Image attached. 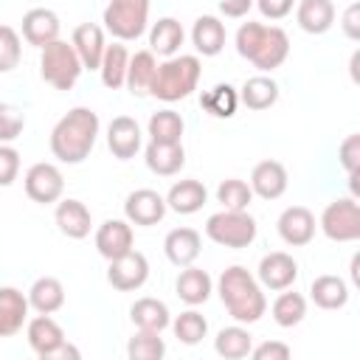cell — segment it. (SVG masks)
<instances>
[{
  "mask_svg": "<svg viewBox=\"0 0 360 360\" xmlns=\"http://www.w3.org/2000/svg\"><path fill=\"white\" fill-rule=\"evenodd\" d=\"M250 6H253V0H219V11L225 17H233V20L245 17L250 11Z\"/></svg>",
  "mask_w": 360,
  "mask_h": 360,
  "instance_id": "cell-49",
  "label": "cell"
},
{
  "mask_svg": "<svg viewBox=\"0 0 360 360\" xmlns=\"http://www.w3.org/2000/svg\"><path fill=\"white\" fill-rule=\"evenodd\" d=\"M20 172V152L8 143H0V186H11Z\"/></svg>",
  "mask_w": 360,
  "mask_h": 360,
  "instance_id": "cell-44",
  "label": "cell"
},
{
  "mask_svg": "<svg viewBox=\"0 0 360 360\" xmlns=\"http://www.w3.org/2000/svg\"><path fill=\"white\" fill-rule=\"evenodd\" d=\"M25 129V115L22 110H17L14 104H3L0 101V143H11L22 135Z\"/></svg>",
  "mask_w": 360,
  "mask_h": 360,
  "instance_id": "cell-43",
  "label": "cell"
},
{
  "mask_svg": "<svg viewBox=\"0 0 360 360\" xmlns=\"http://www.w3.org/2000/svg\"><path fill=\"white\" fill-rule=\"evenodd\" d=\"M22 39L34 48H45L59 39V17L51 8H31L22 14Z\"/></svg>",
  "mask_w": 360,
  "mask_h": 360,
  "instance_id": "cell-19",
  "label": "cell"
},
{
  "mask_svg": "<svg viewBox=\"0 0 360 360\" xmlns=\"http://www.w3.org/2000/svg\"><path fill=\"white\" fill-rule=\"evenodd\" d=\"M107 146L118 160H129L135 158V152L141 149V127L135 118L129 115H115L107 127Z\"/></svg>",
  "mask_w": 360,
  "mask_h": 360,
  "instance_id": "cell-16",
  "label": "cell"
},
{
  "mask_svg": "<svg viewBox=\"0 0 360 360\" xmlns=\"http://www.w3.org/2000/svg\"><path fill=\"white\" fill-rule=\"evenodd\" d=\"M217 200L222 202V208L228 211H248V202L253 200V191L245 180H236V177H228L219 183L217 188Z\"/></svg>",
  "mask_w": 360,
  "mask_h": 360,
  "instance_id": "cell-41",
  "label": "cell"
},
{
  "mask_svg": "<svg viewBox=\"0 0 360 360\" xmlns=\"http://www.w3.org/2000/svg\"><path fill=\"white\" fill-rule=\"evenodd\" d=\"M143 160L149 166V172L160 174V177H172L183 169L186 163V152H183V143H160V141H149L146 152H143Z\"/></svg>",
  "mask_w": 360,
  "mask_h": 360,
  "instance_id": "cell-23",
  "label": "cell"
},
{
  "mask_svg": "<svg viewBox=\"0 0 360 360\" xmlns=\"http://www.w3.org/2000/svg\"><path fill=\"white\" fill-rule=\"evenodd\" d=\"M98 138V115L90 107H73L51 129V152L62 163H82L90 158Z\"/></svg>",
  "mask_w": 360,
  "mask_h": 360,
  "instance_id": "cell-1",
  "label": "cell"
},
{
  "mask_svg": "<svg viewBox=\"0 0 360 360\" xmlns=\"http://www.w3.org/2000/svg\"><path fill=\"white\" fill-rule=\"evenodd\" d=\"M338 158H340V166L349 172V177L357 174V169H360V135H357V132L349 135V138L340 143Z\"/></svg>",
  "mask_w": 360,
  "mask_h": 360,
  "instance_id": "cell-45",
  "label": "cell"
},
{
  "mask_svg": "<svg viewBox=\"0 0 360 360\" xmlns=\"http://www.w3.org/2000/svg\"><path fill=\"white\" fill-rule=\"evenodd\" d=\"M127 354H129V360H160L166 354V343H163L160 332L138 329L127 343Z\"/></svg>",
  "mask_w": 360,
  "mask_h": 360,
  "instance_id": "cell-39",
  "label": "cell"
},
{
  "mask_svg": "<svg viewBox=\"0 0 360 360\" xmlns=\"http://www.w3.org/2000/svg\"><path fill=\"white\" fill-rule=\"evenodd\" d=\"M307 315V298L301 292H281L276 301H273V321L284 329L290 326H298Z\"/></svg>",
  "mask_w": 360,
  "mask_h": 360,
  "instance_id": "cell-38",
  "label": "cell"
},
{
  "mask_svg": "<svg viewBox=\"0 0 360 360\" xmlns=\"http://www.w3.org/2000/svg\"><path fill=\"white\" fill-rule=\"evenodd\" d=\"M155 70H158V59H155L152 51H138L135 56H129V65H127V82H124L127 90H129L135 98L149 96Z\"/></svg>",
  "mask_w": 360,
  "mask_h": 360,
  "instance_id": "cell-25",
  "label": "cell"
},
{
  "mask_svg": "<svg viewBox=\"0 0 360 360\" xmlns=\"http://www.w3.org/2000/svg\"><path fill=\"white\" fill-rule=\"evenodd\" d=\"M22 56V42L20 34L11 25H0V73H8L20 65Z\"/></svg>",
  "mask_w": 360,
  "mask_h": 360,
  "instance_id": "cell-42",
  "label": "cell"
},
{
  "mask_svg": "<svg viewBox=\"0 0 360 360\" xmlns=\"http://www.w3.org/2000/svg\"><path fill=\"white\" fill-rule=\"evenodd\" d=\"M191 42H194L197 53L217 56L225 48V22H219V17H214V14L197 17L194 28H191Z\"/></svg>",
  "mask_w": 360,
  "mask_h": 360,
  "instance_id": "cell-24",
  "label": "cell"
},
{
  "mask_svg": "<svg viewBox=\"0 0 360 360\" xmlns=\"http://www.w3.org/2000/svg\"><path fill=\"white\" fill-rule=\"evenodd\" d=\"M124 214H127V222L132 225H143V228L158 225L166 217V197H160L152 188H138L127 197Z\"/></svg>",
  "mask_w": 360,
  "mask_h": 360,
  "instance_id": "cell-12",
  "label": "cell"
},
{
  "mask_svg": "<svg viewBox=\"0 0 360 360\" xmlns=\"http://www.w3.org/2000/svg\"><path fill=\"white\" fill-rule=\"evenodd\" d=\"M214 349L219 357L225 360H242L250 354L253 349V335L245 329V326H225L217 332L214 338Z\"/></svg>",
  "mask_w": 360,
  "mask_h": 360,
  "instance_id": "cell-35",
  "label": "cell"
},
{
  "mask_svg": "<svg viewBox=\"0 0 360 360\" xmlns=\"http://www.w3.org/2000/svg\"><path fill=\"white\" fill-rule=\"evenodd\" d=\"M295 278H298V264H295V259L290 253L276 250V253L262 256V262H259V284L262 287L278 292V290L292 287Z\"/></svg>",
  "mask_w": 360,
  "mask_h": 360,
  "instance_id": "cell-14",
  "label": "cell"
},
{
  "mask_svg": "<svg viewBox=\"0 0 360 360\" xmlns=\"http://www.w3.org/2000/svg\"><path fill=\"white\" fill-rule=\"evenodd\" d=\"M343 31L349 39H360V3H352L343 11Z\"/></svg>",
  "mask_w": 360,
  "mask_h": 360,
  "instance_id": "cell-48",
  "label": "cell"
},
{
  "mask_svg": "<svg viewBox=\"0 0 360 360\" xmlns=\"http://www.w3.org/2000/svg\"><path fill=\"white\" fill-rule=\"evenodd\" d=\"M217 290H219V298H222L228 315L236 323H256L267 309V298H264L259 281L242 264L225 267L217 281Z\"/></svg>",
  "mask_w": 360,
  "mask_h": 360,
  "instance_id": "cell-2",
  "label": "cell"
},
{
  "mask_svg": "<svg viewBox=\"0 0 360 360\" xmlns=\"http://www.w3.org/2000/svg\"><path fill=\"white\" fill-rule=\"evenodd\" d=\"M65 191V177L53 163H34L25 172V194L39 202V205H51L62 197Z\"/></svg>",
  "mask_w": 360,
  "mask_h": 360,
  "instance_id": "cell-11",
  "label": "cell"
},
{
  "mask_svg": "<svg viewBox=\"0 0 360 360\" xmlns=\"http://www.w3.org/2000/svg\"><path fill=\"white\" fill-rule=\"evenodd\" d=\"M239 101L248 110H267L278 101V84L270 76H250L239 90Z\"/></svg>",
  "mask_w": 360,
  "mask_h": 360,
  "instance_id": "cell-34",
  "label": "cell"
},
{
  "mask_svg": "<svg viewBox=\"0 0 360 360\" xmlns=\"http://www.w3.org/2000/svg\"><path fill=\"white\" fill-rule=\"evenodd\" d=\"M200 248H202V242H200V233L194 228H174L163 239L166 259L177 267H188L200 256Z\"/></svg>",
  "mask_w": 360,
  "mask_h": 360,
  "instance_id": "cell-22",
  "label": "cell"
},
{
  "mask_svg": "<svg viewBox=\"0 0 360 360\" xmlns=\"http://www.w3.org/2000/svg\"><path fill=\"white\" fill-rule=\"evenodd\" d=\"M200 59L194 53H180V56H169L166 62L158 65L155 70V79H152V87H149V96L160 98V101H180L186 96H191L197 90V82H200Z\"/></svg>",
  "mask_w": 360,
  "mask_h": 360,
  "instance_id": "cell-4",
  "label": "cell"
},
{
  "mask_svg": "<svg viewBox=\"0 0 360 360\" xmlns=\"http://www.w3.org/2000/svg\"><path fill=\"white\" fill-rule=\"evenodd\" d=\"M250 354H253V360H287L292 352L281 340H264L256 349H250Z\"/></svg>",
  "mask_w": 360,
  "mask_h": 360,
  "instance_id": "cell-46",
  "label": "cell"
},
{
  "mask_svg": "<svg viewBox=\"0 0 360 360\" xmlns=\"http://www.w3.org/2000/svg\"><path fill=\"white\" fill-rule=\"evenodd\" d=\"M82 62L73 51L70 42L65 39H53L42 48V56H39V73L42 79L56 87V90H70L76 82H79V73H82Z\"/></svg>",
  "mask_w": 360,
  "mask_h": 360,
  "instance_id": "cell-5",
  "label": "cell"
},
{
  "mask_svg": "<svg viewBox=\"0 0 360 360\" xmlns=\"http://www.w3.org/2000/svg\"><path fill=\"white\" fill-rule=\"evenodd\" d=\"M96 250L112 262L132 250V225L124 219H104L96 231Z\"/></svg>",
  "mask_w": 360,
  "mask_h": 360,
  "instance_id": "cell-15",
  "label": "cell"
},
{
  "mask_svg": "<svg viewBox=\"0 0 360 360\" xmlns=\"http://www.w3.org/2000/svg\"><path fill=\"white\" fill-rule=\"evenodd\" d=\"M70 45H73V51H76L82 68H87V70H98L107 42H104V31H101L96 22H82V25H76Z\"/></svg>",
  "mask_w": 360,
  "mask_h": 360,
  "instance_id": "cell-17",
  "label": "cell"
},
{
  "mask_svg": "<svg viewBox=\"0 0 360 360\" xmlns=\"http://www.w3.org/2000/svg\"><path fill=\"white\" fill-rule=\"evenodd\" d=\"M149 278V262L141 250H129L118 259L110 262L107 267V281L112 284V290L118 292H132V290H141Z\"/></svg>",
  "mask_w": 360,
  "mask_h": 360,
  "instance_id": "cell-10",
  "label": "cell"
},
{
  "mask_svg": "<svg viewBox=\"0 0 360 360\" xmlns=\"http://www.w3.org/2000/svg\"><path fill=\"white\" fill-rule=\"evenodd\" d=\"M236 51L259 70H276L290 56V37L278 25L242 22L236 31Z\"/></svg>",
  "mask_w": 360,
  "mask_h": 360,
  "instance_id": "cell-3",
  "label": "cell"
},
{
  "mask_svg": "<svg viewBox=\"0 0 360 360\" xmlns=\"http://www.w3.org/2000/svg\"><path fill=\"white\" fill-rule=\"evenodd\" d=\"M250 191L262 200H278L287 191V169L278 160H262L250 172Z\"/></svg>",
  "mask_w": 360,
  "mask_h": 360,
  "instance_id": "cell-20",
  "label": "cell"
},
{
  "mask_svg": "<svg viewBox=\"0 0 360 360\" xmlns=\"http://www.w3.org/2000/svg\"><path fill=\"white\" fill-rule=\"evenodd\" d=\"M208 200V191L200 180H180L166 194V208L174 214H197Z\"/></svg>",
  "mask_w": 360,
  "mask_h": 360,
  "instance_id": "cell-26",
  "label": "cell"
},
{
  "mask_svg": "<svg viewBox=\"0 0 360 360\" xmlns=\"http://www.w3.org/2000/svg\"><path fill=\"white\" fill-rule=\"evenodd\" d=\"M276 228H278V236H281L287 245L304 248V245H309L312 236H315V214H312L309 208H304V205H290V208L281 211Z\"/></svg>",
  "mask_w": 360,
  "mask_h": 360,
  "instance_id": "cell-13",
  "label": "cell"
},
{
  "mask_svg": "<svg viewBox=\"0 0 360 360\" xmlns=\"http://www.w3.org/2000/svg\"><path fill=\"white\" fill-rule=\"evenodd\" d=\"M309 295L315 301V307L321 309H340L346 307L349 301V287L340 276H318L312 284H309Z\"/></svg>",
  "mask_w": 360,
  "mask_h": 360,
  "instance_id": "cell-32",
  "label": "cell"
},
{
  "mask_svg": "<svg viewBox=\"0 0 360 360\" xmlns=\"http://www.w3.org/2000/svg\"><path fill=\"white\" fill-rule=\"evenodd\" d=\"M53 219L68 239H84L93 225V217L82 200H62L53 211Z\"/></svg>",
  "mask_w": 360,
  "mask_h": 360,
  "instance_id": "cell-21",
  "label": "cell"
},
{
  "mask_svg": "<svg viewBox=\"0 0 360 360\" xmlns=\"http://www.w3.org/2000/svg\"><path fill=\"white\" fill-rule=\"evenodd\" d=\"M200 104H202V110L211 112L214 118H231V115L236 112L239 93H236L231 84H214L211 90L202 93Z\"/></svg>",
  "mask_w": 360,
  "mask_h": 360,
  "instance_id": "cell-36",
  "label": "cell"
},
{
  "mask_svg": "<svg viewBox=\"0 0 360 360\" xmlns=\"http://www.w3.org/2000/svg\"><path fill=\"white\" fill-rule=\"evenodd\" d=\"M127 65H129L127 48L121 42L107 45L104 48V56H101V65H98V73H101L104 87H110V90L124 87V82H127Z\"/></svg>",
  "mask_w": 360,
  "mask_h": 360,
  "instance_id": "cell-33",
  "label": "cell"
},
{
  "mask_svg": "<svg viewBox=\"0 0 360 360\" xmlns=\"http://www.w3.org/2000/svg\"><path fill=\"white\" fill-rule=\"evenodd\" d=\"M172 329H174V338H177L180 343L194 346V343H200V340L208 335V321H205L197 309H186V312H180V315L174 318Z\"/></svg>",
  "mask_w": 360,
  "mask_h": 360,
  "instance_id": "cell-40",
  "label": "cell"
},
{
  "mask_svg": "<svg viewBox=\"0 0 360 360\" xmlns=\"http://www.w3.org/2000/svg\"><path fill=\"white\" fill-rule=\"evenodd\" d=\"M205 236L222 248H248L256 239V219L248 211H217L205 222Z\"/></svg>",
  "mask_w": 360,
  "mask_h": 360,
  "instance_id": "cell-6",
  "label": "cell"
},
{
  "mask_svg": "<svg viewBox=\"0 0 360 360\" xmlns=\"http://www.w3.org/2000/svg\"><path fill=\"white\" fill-rule=\"evenodd\" d=\"M149 138L160 143H180L183 138V118L174 110H158L149 118Z\"/></svg>",
  "mask_w": 360,
  "mask_h": 360,
  "instance_id": "cell-37",
  "label": "cell"
},
{
  "mask_svg": "<svg viewBox=\"0 0 360 360\" xmlns=\"http://www.w3.org/2000/svg\"><path fill=\"white\" fill-rule=\"evenodd\" d=\"M321 231L332 242H357L360 239V205L354 197L332 200L321 214Z\"/></svg>",
  "mask_w": 360,
  "mask_h": 360,
  "instance_id": "cell-9",
  "label": "cell"
},
{
  "mask_svg": "<svg viewBox=\"0 0 360 360\" xmlns=\"http://www.w3.org/2000/svg\"><path fill=\"white\" fill-rule=\"evenodd\" d=\"M25 338L28 346L34 349L37 357L42 360H56V357H79V349H73L65 338V329L51 318V315H37L25 323Z\"/></svg>",
  "mask_w": 360,
  "mask_h": 360,
  "instance_id": "cell-8",
  "label": "cell"
},
{
  "mask_svg": "<svg viewBox=\"0 0 360 360\" xmlns=\"http://www.w3.org/2000/svg\"><path fill=\"white\" fill-rule=\"evenodd\" d=\"M183 25L174 17H160L149 31V51L158 56H174L183 45Z\"/></svg>",
  "mask_w": 360,
  "mask_h": 360,
  "instance_id": "cell-31",
  "label": "cell"
},
{
  "mask_svg": "<svg viewBox=\"0 0 360 360\" xmlns=\"http://www.w3.org/2000/svg\"><path fill=\"white\" fill-rule=\"evenodd\" d=\"M101 22L118 42H132L146 31L149 0H110Z\"/></svg>",
  "mask_w": 360,
  "mask_h": 360,
  "instance_id": "cell-7",
  "label": "cell"
},
{
  "mask_svg": "<svg viewBox=\"0 0 360 360\" xmlns=\"http://www.w3.org/2000/svg\"><path fill=\"white\" fill-rule=\"evenodd\" d=\"M253 3L259 6L262 17H267V20H281L292 11V0H253Z\"/></svg>",
  "mask_w": 360,
  "mask_h": 360,
  "instance_id": "cell-47",
  "label": "cell"
},
{
  "mask_svg": "<svg viewBox=\"0 0 360 360\" xmlns=\"http://www.w3.org/2000/svg\"><path fill=\"white\" fill-rule=\"evenodd\" d=\"M211 287H214L211 276H208L205 270H200V267H191V264H188V267L177 276V281H174V290H177L180 301H186L188 307L205 304L208 295H211Z\"/></svg>",
  "mask_w": 360,
  "mask_h": 360,
  "instance_id": "cell-30",
  "label": "cell"
},
{
  "mask_svg": "<svg viewBox=\"0 0 360 360\" xmlns=\"http://www.w3.org/2000/svg\"><path fill=\"white\" fill-rule=\"evenodd\" d=\"M28 321V295L17 287H0V338H14Z\"/></svg>",
  "mask_w": 360,
  "mask_h": 360,
  "instance_id": "cell-18",
  "label": "cell"
},
{
  "mask_svg": "<svg viewBox=\"0 0 360 360\" xmlns=\"http://www.w3.org/2000/svg\"><path fill=\"white\" fill-rule=\"evenodd\" d=\"M65 304V287L53 276H42L28 290V307H34L39 315H53Z\"/></svg>",
  "mask_w": 360,
  "mask_h": 360,
  "instance_id": "cell-28",
  "label": "cell"
},
{
  "mask_svg": "<svg viewBox=\"0 0 360 360\" xmlns=\"http://www.w3.org/2000/svg\"><path fill=\"white\" fill-rule=\"evenodd\" d=\"M129 318L135 323V329H146V332H163L169 323H172V315H169V307L158 298H138L132 307H129Z\"/></svg>",
  "mask_w": 360,
  "mask_h": 360,
  "instance_id": "cell-29",
  "label": "cell"
},
{
  "mask_svg": "<svg viewBox=\"0 0 360 360\" xmlns=\"http://www.w3.org/2000/svg\"><path fill=\"white\" fill-rule=\"evenodd\" d=\"M295 20L307 34H326L335 22V3L332 0H301Z\"/></svg>",
  "mask_w": 360,
  "mask_h": 360,
  "instance_id": "cell-27",
  "label": "cell"
}]
</instances>
